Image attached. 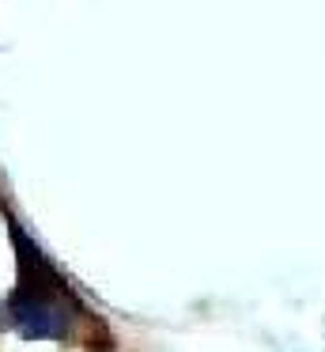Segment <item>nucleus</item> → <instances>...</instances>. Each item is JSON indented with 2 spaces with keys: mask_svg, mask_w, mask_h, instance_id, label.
Wrapping results in <instances>:
<instances>
[{
  "mask_svg": "<svg viewBox=\"0 0 325 352\" xmlns=\"http://www.w3.org/2000/svg\"><path fill=\"white\" fill-rule=\"evenodd\" d=\"M0 216L15 250V284L0 307V329H12L30 341H68L72 329L91 318V311L76 296L68 276L53 265V258L34 243V235L15 220L12 208H4V201Z\"/></svg>",
  "mask_w": 325,
  "mask_h": 352,
  "instance_id": "f257e3e1",
  "label": "nucleus"
}]
</instances>
